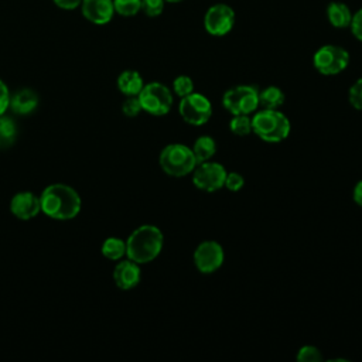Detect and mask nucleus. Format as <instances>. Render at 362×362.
I'll list each match as a JSON object with an SVG mask.
<instances>
[{"mask_svg": "<svg viewBox=\"0 0 362 362\" xmlns=\"http://www.w3.org/2000/svg\"><path fill=\"white\" fill-rule=\"evenodd\" d=\"M164 1H168V3H180L182 0H164Z\"/></svg>", "mask_w": 362, "mask_h": 362, "instance_id": "nucleus-34", "label": "nucleus"}, {"mask_svg": "<svg viewBox=\"0 0 362 362\" xmlns=\"http://www.w3.org/2000/svg\"><path fill=\"white\" fill-rule=\"evenodd\" d=\"M144 82L137 71H123L117 78V88L126 96H137L143 89Z\"/></svg>", "mask_w": 362, "mask_h": 362, "instance_id": "nucleus-16", "label": "nucleus"}, {"mask_svg": "<svg viewBox=\"0 0 362 362\" xmlns=\"http://www.w3.org/2000/svg\"><path fill=\"white\" fill-rule=\"evenodd\" d=\"M141 103L137 96H127V99L122 105V112L127 117H134L141 112Z\"/></svg>", "mask_w": 362, "mask_h": 362, "instance_id": "nucleus-27", "label": "nucleus"}, {"mask_svg": "<svg viewBox=\"0 0 362 362\" xmlns=\"http://www.w3.org/2000/svg\"><path fill=\"white\" fill-rule=\"evenodd\" d=\"M191 150H192V153L195 156L197 164H199V163L211 160L215 156V153H216V143H215V140L211 136H201V137H198L194 141Z\"/></svg>", "mask_w": 362, "mask_h": 362, "instance_id": "nucleus-18", "label": "nucleus"}, {"mask_svg": "<svg viewBox=\"0 0 362 362\" xmlns=\"http://www.w3.org/2000/svg\"><path fill=\"white\" fill-rule=\"evenodd\" d=\"M178 112L185 123L191 126H202L212 116V105L202 93L192 92L181 98Z\"/></svg>", "mask_w": 362, "mask_h": 362, "instance_id": "nucleus-8", "label": "nucleus"}, {"mask_svg": "<svg viewBox=\"0 0 362 362\" xmlns=\"http://www.w3.org/2000/svg\"><path fill=\"white\" fill-rule=\"evenodd\" d=\"M173 90L177 96L184 98L194 92V82L188 75H180L173 81Z\"/></svg>", "mask_w": 362, "mask_h": 362, "instance_id": "nucleus-24", "label": "nucleus"}, {"mask_svg": "<svg viewBox=\"0 0 362 362\" xmlns=\"http://www.w3.org/2000/svg\"><path fill=\"white\" fill-rule=\"evenodd\" d=\"M102 255L109 260H119L126 255V242L119 238H107L102 243Z\"/></svg>", "mask_w": 362, "mask_h": 362, "instance_id": "nucleus-20", "label": "nucleus"}, {"mask_svg": "<svg viewBox=\"0 0 362 362\" xmlns=\"http://www.w3.org/2000/svg\"><path fill=\"white\" fill-rule=\"evenodd\" d=\"M229 129L235 136H247L252 133V119L249 115H233L229 122Z\"/></svg>", "mask_w": 362, "mask_h": 362, "instance_id": "nucleus-22", "label": "nucleus"}, {"mask_svg": "<svg viewBox=\"0 0 362 362\" xmlns=\"http://www.w3.org/2000/svg\"><path fill=\"white\" fill-rule=\"evenodd\" d=\"M17 130L16 124L10 117L0 116V148L10 147L14 143Z\"/></svg>", "mask_w": 362, "mask_h": 362, "instance_id": "nucleus-21", "label": "nucleus"}, {"mask_svg": "<svg viewBox=\"0 0 362 362\" xmlns=\"http://www.w3.org/2000/svg\"><path fill=\"white\" fill-rule=\"evenodd\" d=\"M235 25V11L225 3L211 6L204 16V28L215 37L226 35Z\"/></svg>", "mask_w": 362, "mask_h": 362, "instance_id": "nucleus-10", "label": "nucleus"}, {"mask_svg": "<svg viewBox=\"0 0 362 362\" xmlns=\"http://www.w3.org/2000/svg\"><path fill=\"white\" fill-rule=\"evenodd\" d=\"M137 98L141 103V109L153 116H164L173 106L171 90L160 82H150L144 85Z\"/></svg>", "mask_w": 362, "mask_h": 362, "instance_id": "nucleus-6", "label": "nucleus"}, {"mask_svg": "<svg viewBox=\"0 0 362 362\" xmlns=\"http://www.w3.org/2000/svg\"><path fill=\"white\" fill-rule=\"evenodd\" d=\"M296 359L300 362H320L324 359L321 351L314 345H304L298 349Z\"/></svg>", "mask_w": 362, "mask_h": 362, "instance_id": "nucleus-25", "label": "nucleus"}, {"mask_svg": "<svg viewBox=\"0 0 362 362\" xmlns=\"http://www.w3.org/2000/svg\"><path fill=\"white\" fill-rule=\"evenodd\" d=\"M115 13L123 17L136 16L141 10V0H113Z\"/></svg>", "mask_w": 362, "mask_h": 362, "instance_id": "nucleus-23", "label": "nucleus"}, {"mask_svg": "<svg viewBox=\"0 0 362 362\" xmlns=\"http://www.w3.org/2000/svg\"><path fill=\"white\" fill-rule=\"evenodd\" d=\"M140 277H141V272H140L139 263L130 259L117 263L113 272V280L116 286L122 290H130L136 287L140 281Z\"/></svg>", "mask_w": 362, "mask_h": 362, "instance_id": "nucleus-14", "label": "nucleus"}, {"mask_svg": "<svg viewBox=\"0 0 362 362\" xmlns=\"http://www.w3.org/2000/svg\"><path fill=\"white\" fill-rule=\"evenodd\" d=\"M38 105V96L31 89H20L10 98L11 110L17 115H28L35 110Z\"/></svg>", "mask_w": 362, "mask_h": 362, "instance_id": "nucleus-15", "label": "nucleus"}, {"mask_svg": "<svg viewBox=\"0 0 362 362\" xmlns=\"http://www.w3.org/2000/svg\"><path fill=\"white\" fill-rule=\"evenodd\" d=\"M141 10L148 17H157L164 10V0H141Z\"/></svg>", "mask_w": 362, "mask_h": 362, "instance_id": "nucleus-28", "label": "nucleus"}, {"mask_svg": "<svg viewBox=\"0 0 362 362\" xmlns=\"http://www.w3.org/2000/svg\"><path fill=\"white\" fill-rule=\"evenodd\" d=\"M223 107L232 115H250L259 107V90L252 85H238L222 96Z\"/></svg>", "mask_w": 362, "mask_h": 362, "instance_id": "nucleus-5", "label": "nucleus"}, {"mask_svg": "<svg viewBox=\"0 0 362 362\" xmlns=\"http://www.w3.org/2000/svg\"><path fill=\"white\" fill-rule=\"evenodd\" d=\"M10 211L18 219H31L41 211L40 198L30 191L17 192L10 201Z\"/></svg>", "mask_w": 362, "mask_h": 362, "instance_id": "nucleus-12", "label": "nucleus"}, {"mask_svg": "<svg viewBox=\"0 0 362 362\" xmlns=\"http://www.w3.org/2000/svg\"><path fill=\"white\" fill-rule=\"evenodd\" d=\"M348 99L352 107L362 110V78H359L356 82L352 83L348 92Z\"/></svg>", "mask_w": 362, "mask_h": 362, "instance_id": "nucleus-26", "label": "nucleus"}, {"mask_svg": "<svg viewBox=\"0 0 362 362\" xmlns=\"http://www.w3.org/2000/svg\"><path fill=\"white\" fill-rule=\"evenodd\" d=\"M82 16L98 25L107 24L115 14L113 0H82Z\"/></svg>", "mask_w": 362, "mask_h": 362, "instance_id": "nucleus-13", "label": "nucleus"}, {"mask_svg": "<svg viewBox=\"0 0 362 362\" xmlns=\"http://www.w3.org/2000/svg\"><path fill=\"white\" fill-rule=\"evenodd\" d=\"M54 4L62 10H75L81 7L82 0H52Z\"/></svg>", "mask_w": 362, "mask_h": 362, "instance_id": "nucleus-32", "label": "nucleus"}, {"mask_svg": "<svg viewBox=\"0 0 362 362\" xmlns=\"http://www.w3.org/2000/svg\"><path fill=\"white\" fill-rule=\"evenodd\" d=\"M163 232L154 225H141L134 229L126 240V256L139 263L154 260L163 249Z\"/></svg>", "mask_w": 362, "mask_h": 362, "instance_id": "nucleus-2", "label": "nucleus"}, {"mask_svg": "<svg viewBox=\"0 0 362 362\" xmlns=\"http://www.w3.org/2000/svg\"><path fill=\"white\" fill-rule=\"evenodd\" d=\"M352 199L356 205L362 206V180L359 182H356V185L354 187V191H352Z\"/></svg>", "mask_w": 362, "mask_h": 362, "instance_id": "nucleus-33", "label": "nucleus"}, {"mask_svg": "<svg viewBox=\"0 0 362 362\" xmlns=\"http://www.w3.org/2000/svg\"><path fill=\"white\" fill-rule=\"evenodd\" d=\"M291 123L279 109H262L252 117V132L267 143H280L290 134Z\"/></svg>", "mask_w": 362, "mask_h": 362, "instance_id": "nucleus-3", "label": "nucleus"}, {"mask_svg": "<svg viewBox=\"0 0 362 362\" xmlns=\"http://www.w3.org/2000/svg\"><path fill=\"white\" fill-rule=\"evenodd\" d=\"M243 185H245V178H243L242 174H239V173H236V171L226 173L223 187H226V188H228L229 191H232V192H236V191L242 189Z\"/></svg>", "mask_w": 362, "mask_h": 362, "instance_id": "nucleus-29", "label": "nucleus"}, {"mask_svg": "<svg viewBox=\"0 0 362 362\" xmlns=\"http://www.w3.org/2000/svg\"><path fill=\"white\" fill-rule=\"evenodd\" d=\"M284 99L283 90L277 86H267L259 92V106L262 109H279Z\"/></svg>", "mask_w": 362, "mask_h": 362, "instance_id": "nucleus-19", "label": "nucleus"}, {"mask_svg": "<svg viewBox=\"0 0 362 362\" xmlns=\"http://www.w3.org/2000/svg\"><path fill=\"white\" fill-rule=\"evenodd\" d=\"M192 174V184L205 192H215L221 189L225 184L226 170L221 163L204 161L197 164Z\"/></svg>", "mask_w": 362, "mask_h": 362, "instance_id": "nucleus-9", "label": "nucleus"}, {"mask_svg": "<svg viewBox=\"0 0 362 362\" xmlns=\"http://www.w3.org/2000/svg\"><path fill=\"white\" fill-rule=\"evenodd\" d=\"M313 64L322 75H337L346 69L349 64V52L339 45L327 44L315 51Z\"/></svg>", "mask_w": 362, "mask_h": 362, "instance_id": "nucleus-7", "label": "nucleus"}, {"mask_svg": "<svg viewBox=\"0 0 362 362\" xmlns=\"http://www.w3.org/2000/svg\"><path fill=\"white\" fill-rule=\"evenodd\" d=\"M327 17L332 27L335 28H346L351 25L352 13L345 3L331 1L327 7Z\"/></svg>", "mask_w": 362, "mask_h": 362, "instance_id": "nucleus-17", "label": "nucleus"}, {"mask_svg": "<svg viewBox=\"0 0 362 362\" xmlns=\"http://www.w3.org/2000/svg\"><path fill=\"white\" fill-rule=\"evenodd\" d=\"M158 163L161 170L171 177L188 175L197 167V160L191 147L182 143L167 144L160 153Z\"/></svg>", "mask_w": 362, "mask_h": 362, "instance_id": "nucleus-4", "label": "nucleus"}, {"mask_svg": "<svg viewBox=\"0 0 362 362\" xmlns=\"http://www.w3.org/2000/svg\"><path fill=\"white\" fill-rule=\"evenodd\" d=\"M349 28H351L352 35L356 40L362 41V8H359L355 14H352V20H351Z\"/></svg>", "mask_w": 362, "mask_h": 362, "instance_id": "nucleus-30", "label": "nucleus"}, {"mask_svg": "<svg viewBox=\"0 0 362 362\" xmlns=\"http://www.w3.org/2000/svg\"><path fill=\"white\" fill-rule=\"evenodd\" d=\"M41 211L52 219H72L81 211V197L65 184L48 185L40 197Z\"/></svg>", "mask_w": 362, "mask_h": 362, "instance_id": "nucleus-1", "label": "nucleus"}, {"mask_svg": "<svg viewBox=\"0 0 362 362\" xmlns=\"http://www.w3.org/2000/svg\"><path fill=\"white\" fill-rule=\"evenodd\" d=\"M8 105H10V93L6 83L0 79V116L4 115V112L8 109Z\"/></svg>", "mask_w": 362, "mask_h": 362, "instance_id": "nucleus-31", "label": "nucleus"}, {"mask_svg": "<svg viewBox=\"0 0 362 362\" xmlns=\"http://www.w3.org/2000/svg\"><path fill=\"white\" fill-rule=\"evenodd\" d=\"M192 259L198 272L211 274L216 272L225 260L223 247L216 240H204L194 250Z\"/></svg>", "mask_w": 362, "mask_h": 362, "instance_id": "nucleus-11", "label": "nucleus"}]
</instances>
